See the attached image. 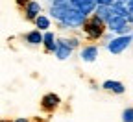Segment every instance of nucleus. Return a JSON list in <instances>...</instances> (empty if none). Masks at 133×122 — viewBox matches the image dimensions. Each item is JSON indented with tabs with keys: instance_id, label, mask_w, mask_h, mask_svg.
I'll list each match as a JSON object with an SVG mask.
<instances>
[{
	"instance_id": "f257e3e1",
	"label": "nucleus",
	"mask_w": 133,
	"mask_h": 122,
	"mask_svg": "<svg viewBox=\"0 0 133 122\" xmlns=\"http://www.w3.org/2000/svg\"><path fill=\"white\" fill-rule=\"evenodd\" d=\"M83 28H85V33L89 39H98L104 35V31L107 28V22H104L102 19H98L96 15H92V19H89L85 24H83Z\"/></svg>"
},
{
	"instance_id": "f03ea898",
	"label": "nucleus",
	"mask_w": 133,
	"mask_h": 122,
	"mask_svg": "<svg viewBox=\"0 0 133 122\" xmlns=\"http://www.w3.org/2000/svg\"><path fill=\"white\" fill-rule=\"evenodd\" d=\"M107 30L118 33V35H128L131 31V26H129V21L126 17H118V15H113L109 22H107Z\"/></svg>"
},
{
	"instance_id": "7ed1b4c3",
	"label": "nucleus",
	"mask_w": 133,
	"mask_h": 122,
	"mask_svg": "<svg viewBox=\"0 0 133 122\" xmlns=\"http://www.w3.org/2000/svg\"><path fill=\"white\" fill-rule=\"evenodd\" d=\"M85 22H87V17L83 15L79 9H76V8H72L70 13L65 17V21H61L63 28H79V26H83Z\"/></svg>"
},
{
	"instance_id": "20e7f679",
	"label": "nucleus",
	"mask_w": 133,
	"mask_h": 122,
	"mask_svg": "<svg viewBox=\"0 0 133 122\" xmlns=\"http://www.w3.org/2000/svg\"><path fill=\"white\" fill-rule=\"evenodd\" d=\"M131 41H133V35H118V37H115V39H111L109 43H107V50L111 52V54H122V52L131 44Z\"/></svg>"
},
{
	"instance_id": "39448f33",
	"label": "nucleus",
	"mask_w": 133,
	"mask_h": 122,
	"mask_svg": "<svg viewBox=\"0 0 133 122\" xmlns=\"http://www.w3.org/2000/svg\"><path fill=\"white\" fill-rule=\"evenodd\" d=\"M72 8L74 6L70 4V0H69V2H57V4H54L52 8H50V15H52L56 21L61 22V21H65V17L70 13Z\"/></svg>"
},
{
	"instance_id": "423d86ee",
	"label": "nucleus",
	"mask_w": 133,
	"mask_h": 122,
	"mask_svg": "<svg viewBox=\"0 0 133 122\" xmlns=\"http://www.w3.org/2000/svg\"><path fill=\"white\" fill-rule=\"evenodd\" d=\"M79 57H81L83 61H87V63H92V61L98 57V48H96L94 44H91V46H83L81 52H79Z\"/></svg>"
},
{
	"instance_id": "0eeeda50",
	"label": "nucleus",
	"mask_w": 133,
	"mask_h": 122,
	"mask_svg": "<svg viewBox=\"0 0 133 122\" xmlns=\"http://www.w3.org/2000/svg\"><path fill=\"white\" fill-rule=\"evenodd\" d=\"M59 96L57 94H54V93H48V94H44L43 96V107L46 109V111H52V109H56L57 106H59Z\"/></svg>"
},
{
	"instance_id": "6e6552de",
	"label": "nucleus",
	"mask_w": 133,
	"mask_h": 122,
	"mask_svg": "<svg viewBox=\"0 0 133 122\" xmlns=\"http://www.w3.org/2000/svg\"><path fill=\"white\" fill-rule=\"evenodd\" d=\"M39 13H41V4L35 2V0H30V2L26 4V19L35 21L39 17Z\"/></svg>"
},
{
	"instance_id": "1a4fd4ad",
	"label": "nucleus",
	"mask_w": 133,
	"mask_h": 122,
	"mask_svg": "<svg viewBox=\"0 0 133 122\" xmlns=\"http://www.w3.org/2000/svg\"><path fill=\"white\" fill-rule=\"evenodd\" d=\"M102 87H104L105 91H111V93H116V94H124V91H126L124 83L116 81V80H107V81H104Z\"/></svg>"
},
{
	"instance_id": "9d476101",
	"label": "nucleus",
	"mask_w": 133,
	"mask_h": 122,
	"mask_svg": "<svg viewBox=\"0 0 133 122\" xmlns=\"http://www.w3.org/2000/svg\"><path fill=\"white\" fill-rule=\"evenodd\" d=\"M94 15L98 17V19H102L104 22H109V19H111L115 13H113V8L111 6H96Z\"/></svg>"
},
{
	"instance_id": "9b49d317",
	"label": "nucleus",
	"mask_w": 133,
	"mask_h": 122,
	"mask_svg": "<svg viewBox=\"0 0 133 122\" xmlns=\"http://www.w3.org/2000/svg\"><path fill=\"white\" fill-rule=\"evenodd\" d=\"M43 44L46 46V50L48 52H56L57 50V41H56V37H54V33L52 31H44V37H43Z\"/></svg>"
},
{
	"instance_id": "f8f14e48",
	"label": "nucleus",
	"mask_w": 133,
	"mask_h": 122,
	"mask_svg": "<svg viewBox=\"0 0 133 122\" xmlns=\"http://www.w3.org/2000/svg\"><path fill=\"white\" fill-rule=\"evenodd\" d=\"M43 37H44V33H41V30H33V31L26 33V43L37 46V44H43Z\"/></svg>"
},
{
	"instance_id": "ddd939ff",
	"label": "nucleus",
	"mask_w": 133,
	"mask_h": 122,
	"mask_svg": "<svg viewBox=\"0 0 133 122\" xmlns=\"http://www.w3.org/2000/svg\"><path fill=\"white\" fill-rule=\"evenodd\" d=\"M59 43V41H57ZM70 54H72V48H69L66 44H63V43H59L57 44V50H56V56H57V59H66V57H70Z\"/></svg>"
},
{
	"instance_id": "4468645a",
	"label": "nucleus",
	"mask_w": 133,
	"mask_h": 122,
	"mask_svg": "<svg viewBox=\"0 0 133 122\" xmlns=\"http://www.w3.org/2000/svg\"><path fill=\"white\" fill-rule=\"evenodd\" d=\"M96 6H98V4H96V0H89V2H85V4H81V6H79V8H76V9H79V11H81L83 15L87 17V15L94 13Z\"/></svg>"
},
{
	"instance_id": "2eb2a0df",
	"label": "nucleus",
	"mask_w": 133,
	"mask_h": 122,
	"mask_svg": "<svg viewBox=\"0 0 133 122\" xmlns=\"http://www.w3.org/2000/svg\"><path fill=\"white\" fill-rule=\"evenodd\" d=\"M35 26H37V30H41V31H48V28H50V19H48V17H44V15H39L37 19H35Z\"/></svg>"
},
{
	"instance_id": "dca6fc26",
	"label": "nucleus",
	"mask_w": 133,
	"mask_h": 122,
	"mask_svg": "<svg viewBox=\"0 0 133 122\" xmlns=\"http://www.w3.org/2000/svg\"><path fill=\"white\" fill-rule=\"evenodd\" d=\"M122 120L124 122H133V107H126L122 111Z\"/></svg>"
},
{
	"instance_id": "f3484780",
	"label": "nucleus",
	"mask_w": 133,
	"mask_h": 122,
	"mask_svg": "<svg viewBox=\"0 0 133 122\" xmlns=\"http://www.w3.org/2000/svg\"><path fill=\"white\" fill-rule=\"evenodd\" d=\"M59 43L66 44L69 48H76L78 46V39H59Z\"/></svg>"
},
{
	"instance_id": "a211bd4d",
	"label": "nucleus",
	"mask_w": 133,
	"mask_h": 122,
	"mask_svg": "<svg viewBox=\"0 0 133 122\" xmlns=\"http://www.w3.org/2000/svg\"><path fill=\"white\" fill-rule=\"evenodd\" d=\"M115 2H116V0H96L98 6H113Z\"/></svg>"
},
{
	"instance_id": "6ab92c4d",
	"label": "nucleus",
	"mask_w": 133,
	"mask_h": 122,
	"mask_svg": "<svg viewBox=\"0 0 133 122\" xmlns=\"http://www.w3.org/2000/svg\"><path fill=\"white\" fill-rule=\"evenodd\" d=\"M85 2H89V0H70V4H72L74 8H79L81 4H85Z\"/></svg>"
},
{
	"instance_id": "aec40b11",
	"label": "nucleus",
	"mask_w": 133,
	"mask_h": 122,
	"mask_svg": "<svg viewBox=\"0 0 133 122\" xmlns=\"http://www.w3.org/2000/svg\"><path fill=\"white\" fill-rule=\"evenodd\" d=\"M13 122H30V120H28V118H22V117H21V118H17V120H13Z\"/></svg>"
},
{
	"instance_id": "412c9836",
	"label": "nucleus",
	"mask_w": 133,
	"mask_h": 122,
	"mask_svg": "<svg viewBox=\"0 0 133 122\" xmlns=\"http://www.w3.org/2000/svg\"><path fill=\"white\" fill-rule=\"evenodd\" d=\"M17 2H19L21 6H24V4H28V2H30V0H17Z\"/></svg>"
},
{
	"instance_id": "4be33fe9",
	"label": "nucleus",
	"mask_w": 133,
	"mask_h": 122,
	"mask_svg": "<svg viewBox=\"0 0 133 122\" xmlns=\"http://www.w3.org/2000/svg\"><path fill=\"white\" fill-rule=\"evenodd\" d=\"M54 4H57V2H69V0H52Z\"/></svg>"
},
{
	"instance_id": "5701e85b",
	"label": "nucleus",
	"mask_w": 133,
	"mask_h": 122,
	"mask_svg": "<svg viewBox=\"0 0 133 122\" xmlns=\"http://www.w3.org/2000/svg\"><path fill=\"white\" fill-rule=\"evenodd\" d=\"M0 122H9V120H0Z\"/></svg>"
}]
</instances>
